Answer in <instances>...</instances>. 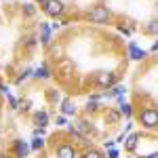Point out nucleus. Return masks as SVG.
I'll return each instance as SVG.
<instances>
[{"label":"nucleus","mask_w":158,"mask_h":158,"mask_svg":"<svg viewBox=\"0 0 158 158\" xmlns=\"http://www.w3.org/2000/svg\"><path fill=\"white\" fill-rule=\"evenodd\" d=\"M139 120H141V124H143V127H148V129H154V127H158V110L146 108L143 112H141Z\"/></svg>","instance_id":"f257e3e1"},{"label":"nucleus","mask_w":158,"mask_h":158,"mask_svg":"<svg viewBox=\"0 0 158 158\" xmlns=\"http://www.w3.org/2000/svg\"><path fill=\"white\" fill-rule=\"evenodd\" d=\"M89 19H91L93 23H106L110 19V11L106 6H95L93 11L89 13Z\"/></svg>","instance_id":"f03ea898"},{"label":"nucleus","mask_w":158,"mask_h":158,"mask_svg":"<svg viewBox=\"0 0 158 158\" xmlns=\"http://www.w3.org/2000/svg\"><path fill=\"white\" fill-rule=\"evenodd\" d=\"M44 13H47L49 17L61 15V13H63V2H61V0H51V2H47V4H44Z\"/></svg>","instance_id":"7ed1b4c3"},{"label":"nucleus","mask_w":158,"mask_h":158,"mask_svg":"<svg viewBox=\"0 0 158 158\" xmlns=\"http://www.w3.org/2000/svg\"><path fill=\"white\" fill-rule=\"evenodd\" d=\"M57 158H76V150L68 143H63L57 148Z\"/></svg>","instance_id":"20e7f679"},{"label":"nucleus","mask_w":158,"mask_h":158,"mask_svg":"<svg viewBox=\"0 0 158 158\" xmlns=\"http://www.w3.org/2000/svg\"><path fill=\"white\" fill-rule=\"evenodd\" d=\"M97 85L99 86H112L114 85V74L112 72H101L97 76Z\"/></svg>","instance_id":"39448f33"},{"label":"nucleus","mask_w":158,"mask_h":158,"mask_svg":"<svg viewBox=\"0 0 158 158\" xmlns=\"http://www.w3.org/2000/svg\"><path fill=\"white\" fill-rule=\"evenodd\" d=\"M61 112H63V116L76 114V103H74L72 99H63V101H61Z\"/></svg>","instance_id":"423d86ee"},{"label":"nucleus","mask_w":158,"mask_h":158,"mask_svg":"<svg viewBox=\"0 0 158 158\" xmlns=\"http://www.w3.org/2000/svg\"><path fill=\"white\" fill-rule=\"evenodd\" d=\"M129 55H131V59H143L146 57V51L139 49L135 42H129Z\"/></svg>","instance_id":"0eeeda50"},{"label":"nucleus","mask_w":158,"mask_h":158,"mask_svg":"<svg viewBox=\"0 0 158 158\" xmlns=\"http://www.w3.org/2000/svg\"><path fill=\"white\" fill-rule=\"evenodd\" d=\"M27 152H30V146L25 143V141H15V154H17V158H25L27 156Z\"/></svg>","instance_id":"6e6552de"},{"label":"nucleus","mask_w":158,"mask_h":158,"mask_svg":"<svg viewBox=\"0 0 158 158\" xmlns=\"http://www.w3.org/2000/svg\"><path fill=\"white\" fill-rule=\"evenodd\" d=\"M34 122H36L40 129H44L47 122H49V114H47V112H36V114H34Z\"/></svg>","instance_id":"1a4fd4ad"},{"label":"nucleus","mask_w":158,"mask_h":158,"mask_svg":"<svg viewBox=\"0 0 158 158\" xmlns=\"http://www.w3.org/2000/svg\"><path fill=\"white\" fill-rule=\"evenodd\" d=\"M137 141H139V135H137V133L129 135V137H127V150H129V152H133L135 148H137Z\"/></svg>","instance_id":"9d476101"},{"label":"nucleus","mask_w":158,"mask_h":158,"mask_svg":"<svg viewBox=\"0 0 158 158\" xmlns=\"http://www.w3.org/2000/svg\"><path fill=\"white\" fill-rule=\"evenodd\" d=\"M40 30H42V42L49 44L51 42V27H49V23H40Z\"/></svg>","instance_id":"9b49d317"},{"label":"nucleus","mask_w":158,"mask_h":158,"mask_svg":"<svg viewBox=\"0 0 158 158\" xmlns=\"http://www.w3.org/2000/svg\"><path fill=\"white\" fill-rule=\"evenodd\" d=\"M34 76H36V78H49V76H51V74H49V68H47V65H40Z\"/></svg>","instance_id":"f8f14e48"},{"label":"nucleus","mask_w":158,"mask_h":158,"mask_svg":"<svg viewBox=\"0 0 158 158\" xmlns=\"http://www.w3.org/2000/svg\"><path fill=\"white\" fill-rule=\"evenodd\" d=\"M146 32L148 34H158V19H154V21H150L146 25Z\"/></svg>","instance_id":"ddd939ff"},{"label":"nucleus","mask_w":158,"mask_h":158,"mask_svg":"<svg viewBox=\"0 0 158 158\" xmlns=\"http://www.w3.org/2000/svg\"><path fill=\"white\" fill-rule=\"evenodd\" d=\"M97 101H99V97H97V95H93V97H91L89 101H86V110H89V112L97 110Z\"/></svg>","instance_id":"4468645a"},{"label":"nucleus","mask_w":158,"mask_h":158,"mask_svg":"<svg viewBox=\"0 0 158 158\" xmlns=\"http://www.w3.org/2000/svg\"><path fill=\"white\" fill-rule=\"evenodd\" d=\"M34 13H36V6H34L32 2H27V4L23 6V15H25V17H32Z\"/></svg>","instance_id":"2eb2a0df"},{"label":"nucleus","mask_w":158,"mask_h":158,"mask_svg":"<svg viewBox=\"0 0 158 158\" xmlns=\"http://www.w3.org/2000/svg\"><path fill=\"white\" fill-rule=\"evenodd\" d=\"M42 146H44V141H42V139H40V137H34V139H32V150H42Z\"/></svg>","instance_id":"dca6fc26"},{"label":"nucleus","mask_w":158,"mask_h":158,"mask_svg":"<svg viewBox=\"0 0 158 158\" xmlns=\"http://www.w3.org/2000/svg\"><path fill=\"white\" fill-rule=\"evenodd\" d=\"M85 158H103V154L97 152V150H89V152L85 154Z\"/></svg>","instance_id":"f3484780"},{"label":"nucleus","mask_w":158,"mask_h":158,"mask_svg":"<svg viewBox=\"0 0 158 158\" xmlns=\"http://www.w3.org/2000/svg\"><path fill=\"white\" fill-rule=\"evenodd\" d=\"M131 112H133V110H131V106H129V103H122V106H120V114H124V116H131Z\"/></svg>","instance_id":"a211bd4d"},{"label":"nucleus","mask_w":158,"mask_h":158,"mask_svg":"<svg viewBox=\"0 0 158 158\" xmlns=\"http://www.w3.org/2000/svg\"><path fill=\"white\" fill-rule=\"evenodd\" d=\"M27 108H30V101H23V103H17V110H23V112H25Z\"/></svg>","instance_id":"6ab92c4d"},{"label":"nucleus","mask_w":158,"mask_h":158,"mask_svg":"<svg viewBox=\"0 0 158 158\" xmlns=\"http://www.w3.org/2000/svg\"><path fill=\"white\" fill-rule=\"evenodd\" d=\"M108 118H110L112 122H116V120H118V112H110V116H108Z\"/></svg>","instance_id":"aec40b11"},{"label":"nucleus","mask_w":158,"mask_h":158,"mask_svg":"<svg viewBox=\"0 0 158 158\" xmlns=\"http://www.w3.org/2000/svg\"><path fill=\"white\" fill-rule=\"evenodd\" d=\"M110 158H118V150H114V148H112V150H110V154H108Z\"/></svg>","instance_id":"412c9836"},{"label":"nucleus","mask_w":158,"mask_h":158,"mask_svg":"<svg viewBox=\"0 0 158 158\" xmlns=\"http://www.w3.org/2000/svg\"><path fill=\"white\" fill-rule=\"evenodd\" d=\"M57 124L63 127V124H65V116H59V118H57Z\"/></svg>","instance_id":"4be33fe9"},{"label":"nucleus","mask_w":158,"mask_h":158,"mask_svg":"<svg viewBox=\"0 0 158 158\" xmlns=\"http://www.w3.org/2000/svg\"><path fill=\"white\" fill-rule=\"evenodd\" d=\"M146 158H158V152H152V154H148Z\"/></svg>","instance_id":"5701e85b"},{"label":"nucleus","mask_w":158,"mask_h":158,"mask_svg":"<svg viewBox=\"0 0 158 158\" xmlns=\"http://www.w3.org/2000/svg\"><path fill=\"white\" fill-rule=\"evenodd\" d=\"M152 51H158V42H154V44H152Z\"/></svg>","instance_id":"b1692460"},{"label":"nucleus","mask_w":158,"mask_h":158,"mask_svg":"<svg viewBox=\"0 0 158 158\" xmlns=\"http://www.w3.org/2000/svg\"><path fill=\"white\" fill-rule=\"evenodd\" d=\"M38 2H42V4H47V2H51V0H38Z\"/></svg>","instance_id":"393cba45"},{"label":"nucleus","mask_w":158,"mask_h":158,"mask_svg":"<svg viewBox=\"0 0 158 158\" xmlns=\"http://www.w3.org/2000/svg\"><path fill=\"white\" fill-rule=\"evenodd\" d=\"M0 158H9V156H4V154H0Z\"/></svg>","instance_id":"a878e982"}]
</instances>
